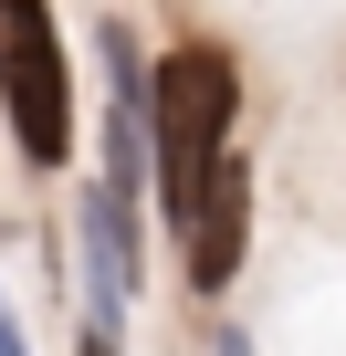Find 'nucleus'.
<instances>
[{
    "label": "nucleus",
    "instance_id": "1",
    "mask_svg": "<svg viewBox=\"0 0 346 356\" xmlns=\"http://www.w3.org/2000/svg\"><path fill=\"white\" fill-rule=\"evenodd\" d=\"M231 105H242V74H231L221 42H179V53L147 74V168H157L168 231H189L200 178H210V157L231 147Z\"/></svg>",
    "mask_w": 346,
    "mask_h": 356
},
{
    "label": "nucleus",
    "instance_id": "2",
    "mask_svg": "<svg viewBox=\"0 0 346 356\" xmlns=\"http://www.w3.org/2000/svg\"><path fill=\"white\" fill-rule=\"evenodd\" d=\"M0 105H11V147L32 168L74 157V63L53 32V0H0Z\"/></svg>",
    "mask_w": 346,
    "mask_h": 356
},
{
    "label": "nucleus",
    "instance_id": "3",
    "mask_svg": "<svg viewBox=\"0 0 346 356\" xmlns=\"http://www.w3.org/2000/svg\"><path fill=\"white\" fill-rule=\"evenodd\" d=\"M189 283L221 304L231 293V273H242V252H252V157L242 147H221L210 157V178H200V210H189Z\"/></svg>",
    "mask_w": 346,
    "mask_h": 356
},
{
    "label": "nucleus",
    "instance_id": "4",
    "mask_svg": "<svg viewBox=\"0 0 346 356\" xmlns=\"http://www.w3.org/2000/svg\"><path fill=\"white\" fill-rule=\"evenodd\" d=\"M84 262H95V325L116 335V314H126V293H136V210L105 189H84Z\"/></svg>",
    "mask_w": 346,
    "mask_h": 356
},
{
    "label": "nucleus",
    "instance_id": "5",
    "mask_svg": "<svg viewBox=\"0 0 346 356\" xmlns=\"http://www.w3.org/2000/svg\"><path fill=\"white\" fill-rule=\"evenodd\" d=\"M0 356H32V346H22V325H11V304H0Z\"/></svg>",
    "mask_w": 346,
    "mask_h": 356
},
{
    "label": "nucleus",
    "instance_id": "6",
    "mask_svg": "<svg viewBox=\"0 0 346 356\" xmlns=\"http://www.w3.org/2000/svg\"><path fill=\"white\" fill-rule=\"evenodd\" d=\"M210 356H252V335H242V325H221V346H210Z\"/></svg>",
    "mask_w": 346,
    "mask_h": 356
},
{
    "label": "nucleus",
    "instance_id": "7",
    "mask_svg": "<svg viewBox=\"0 0 346 356\" xmlns=\"http://www.w3.org/2000/svg\"><path fill=\"white\" fill-rule=\"evenodd\" d=\"M74 356H116V335H105V325H95V335H84V346H74Z\"/></svg>",
    "mask_w": 346,
    "mask_h": 356
}]
</instances>
